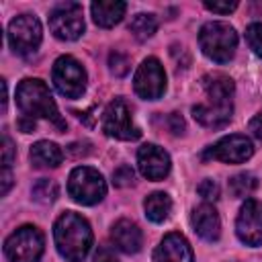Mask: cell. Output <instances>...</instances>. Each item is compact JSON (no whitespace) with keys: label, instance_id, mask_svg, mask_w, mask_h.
<instances>
[{"label":"cell","instance_id":"1","mask_svg":"<svg viewBox=\"0 0 262 262\" xmlns=\"http://www.w3.org/2000/svg\"><path fill=\"white\" fill-rule=\"evenodd\" d=\"M205 100L192 106V117L199 125L209 129H221L231 121L233 115V80L225 74L203 76Z\"/></svg>","mask_w":262,"mask_h":262},{"label":"cell","instance_id":"2","mask_svg":"<svg viewBox=\"0 0 262 262\" xmlns=\"http://www.w3.org/2000/svg\"><path fill=\"white\" fill-rule=\"evenodd\" d=\"M53 239H55L57 252L66 260L82 262L92 248L90 223L82 215L68 211L61 217H57V221L53 225Z\"/></svg>","mask_w":262,"mask_h":262},{"label":"cell","instance_id":"3","mask_svg":"<svg viewBox=\"0 0 262 262\" xmlns=\"http://www.w3.org/2000/svg\"><path fill=\"white\" fill-rule=\"evenodd\" d=\"M16 104L25 117H41L57 127V131H66V121L59 115V108L47 88V84L39 78H27L16 88Z\"/></svg>","mask_w":262,"mask_h":262},{"label":"cell","instance_id":"4","mask_svg":"<svg viewBox=\"0 0 262 262\" xmlns=\"http://www.w3.org/2000/svg\"><path fill=\"white\" fill-rule=\"evenodd\" d=\"M199 45L203 53L217 61V63H227L235 55L237 47V33L229 23L223 20H211L205 23L199 31Z\"/></svg>","mask_w":262,"mask_h":262},{"label":"cell","instance_id":"5","mask_svg":"<svg viewBox=\"0 0 262 262\" xmlns=\"http://www.w3.org/2000/svg\"><path fill=\"white\" fill-rule=\"evenodd\" d=\"M68 192L80 205H96L106 194V182L98 170L90 166H78L70 172Z\"/></svg>","mask_w":262,"mask_h":262},{"label":"cell","instance_id":"6","mask_svg":"<svg viewBox=\"0 0 262 262\" xmlns=\"http://www.w3.org/2000/svg\"><path fill=\"white\" fill-rule=\"evenodd\" d=\"M45 248V237L35 225H23L4 242V254L10 262H39Z\"/></svg>","mask_w":262,"mask_h":262},{"label":"cell","instance_id":"7","mask_svg":"<svg viewBox=\"0 0 262 262\" xmlns=\"http://www.w3.org/2000/svg\"><path fill=\"white\" fill-rule=\"evenodd\" d=\"M43 39V29L37 16L33 14H20L10 20L8 25V43L16 55H31L37 51Z\"/></svg>","mask_w":262,"mask_h":262},{"label":"cell","instance_id":"8","mask_svg":"<svg viewBox=\"0 0 262 262\" xmlns=\"http://www.w3.org/2000/svg\"><path fill=\"white\" fill-rule=\"evenodd\" d=\"M51 78L57 92L66 98H80L86 90V72L82 63L72 55H61L55 59Z\"/></svg>","mask_w":262,"mask_h":262},{"label":"cell","instance_id":"9","mask_svg":"<svg viewBox=\"0 0 262 262\" xmlns=\"http://www.w3.org/2000/svg\"><path fill=\"white\" fill-rule=\"evenodd\" d=\"M102 131L108 137L123 139V141H133V139H139L141 135L139 127L133 123L131 108L123 98H115L106 104L102 115Z\"/></svg>","mask_w":262,"mask_h":262},{"label":"cell","instance_id":"10","mask_svg":"<svg viewBox=\"0 0 262 262\" xmlns=\"http://www.w3.org/2000/svg\"><path fill=\"white\" fill-rule=\"evenodd\" d=\"M49 29L61 41H76L84 33L82 4L61 2L49 12Z\"/></svg>","mask_w":262,"mask_h":262},{"label":"cell","instance_id":"11","mask_svg":"<svg viewBox=\"0 0 262 262\" xmlns=\"http://www.w3.org/2000/svg\"><path fill=\"white\" fill-rule=\"evenodd\" d=\"M254 154V145L246 135H227L221 137L217 143L209 145L203 154L201 160L209 162V160H219L225 164H244L246 160H250Z\"/></svg>","mask_w":262,"mask_h":262},{"label":"cell","instance_id":"12","mask_svg":"<svg viewBox=\"0 0 262 262\" xmlns=\"http://www.w3.org/2000/svg\"><path fill=\"white\" fill-rule=\"evenodd\" d=\"M133 88L143 100H158L166 90V74L156 57H147L141 61L133 76Z\"/></svg>","mask_w":262,"mask_h":262},{"label":"cell","instance_id":"13","mask_svg":"<svg viewBox=\"0 0 262 262\" xmlns=\"http://www.w3.org/2000/svg\"><path fill=\"white\" fill-rule=\"evenodd\" d=\"M235 233L246 246H262V201L248 199L235 219Z\"/></svg>","mask_w":262,"mask_h":262},{"label":"cell","instance_id":"14","mask_svg":"<svg viewBox=\"0 0 262 262\" xmlns=\"http://www.w3.org/2000/svg\"><path fill=\"white\" fill-rule=\"evenodd\" d=\"M137 166L139 172L147 180H162L170 172V156L156 143H145L137 149Z\"/></svg>","mask_w":262,"mask_h":262},{"label":"cell","instance_id":"15","mask_svg":"<svg viewBox=\"0 0 262 262\" xmlns=\"http://www.w3.org/2000/svg\"><path fill=\"white\" fill-rule=\"evenodd\" d=\"M154 262H192V248L182 233H168L154 252Z\"/></svg>","mask_w":262,"mask_h":262},{"label":"cell","instance_id":"16","mask_svg":"<svg viewBox=\"0 0 262 262\" xmlns=\"http://www.w3.org/2000/svg\"><path fill=\"white\" fill-rule=\"evenodd\" d=\"M190 221H192L194 231H196L203 239H207V242L219 239V235H221V219H219V213L215 211L213 205L203 203V205L194 207Z\"/></svg>","mask_w":262,"mask_h":262},{"label":"cell","instance_id":"17","mask_svg":"<svg viewBox=\"0 0 262 262\" xmlns=\"http://www.w3.org/2000/svg\"><path fill=\"white\" fill-rule=\"evenodd\" d=\"M111 239L113 244L125 252V254H135L141 250L143 244V235L141 229L137 227V223L129 221V219H119L113 227H111Z\"/></svg>","mask_w":262,"mask_h":262},{"label":"cell","instance_id":"18","mask_svg":"<svg viewBox=\"0 0 262 262\" xmlns=\"http://www.w3.org/2000/svg\"><path fill=\"white\" fill-rule=\"evenodd\" d=\"M90 10H92V18L98 27L111 29L117 23H121V18L125 16L127 4L121 0H98V2H92Z\"/></svg>","mask_w":262,"mask_h":262},{"label":"cell","instance_id":"19","mask_svg":"<svg viewBox=\"0 0 262 262\" xmlns=\"http://www.w3.org/2000/svg\"><path fill=\"white\" fill-rule=\"evenodd\" d=\"M29 158L35 168H57L63 160V154L53 141H37L31 145Z\"/></svg>","mask_w":262,"mask_h":262},{"label":"cell","instance_id":"20","mask_svg":"<svg viewBox=\"0 0 262 262\" xmlns=\"http://www.w3.org/2000/svg\"><path fill=\"white\" fill-rule=\"evenodd\" d=\"M143 209H145V215H147L149 221L162 223L172 213V199L166 192H151L143 201Z\"/></svg>","mask_w":262,"mask_h":262},{"label":"cell","instance_id":"21","mask_svg":"<svg viewBox=\"0 0 262 262\" xmlns=\"http://www.w3.org/2000/svg\"><path fill=\"white\" fill-rule=\"evenodd\" d=\"M156 29H158V18H156L154 14H149V12H139V14H135V16L131 18V23H129V31H131L133 37L139 39V41L149 39V37L156 33Z\"/></svg>","mask_w":262,"mask_h":262},{"label":"cell","instance_id":"22","mask_svg":"<svg viewBox=\"0 0 262 262\" xmlns=\"http://www.w3.org/2000/svg\"><path fill=\"white\" fill-rule=\"evenodd\" d=\"M227 186H229L231 196L244 199V196H250L256 190L258 180H256V176L252 172H239V174H235V176L229 178V184Z\"/></svg>","mask_w":262,"mask_h":262},{"label":"cell","instance_id":"23","mask_svg":"<svg viewBox=\"0 0 262 262\" xmlns=\"http://www.w3.org/2000/svg\"><path fill=\"white\" fill-rule=\"evenodd\" d=\"M33 199L37 201V203H43V205H49V203H53L55 199H57V194H59V188H57V184L53 182V180H47V178H41V180H37L35 184H33Z\"/></svg>","mask_w":262,"mask_h":262},{"label":"cell","instance_id":"24","mask_svg":"<svg viewBox=\"0 0 262 262\" xmlns=\"http://www.w3.org/2000/svg\"><path fill=\"white\" fill-rule=\"evenodd\" d=\"M246 41H248L250 49L258 57H262V23H252L246 29Z\"/></svg>","mask_w":262,"mask_h":262},{"label":"cell","instance_id":"25","mask_svg":"<svg viewBox=\"0 0 262 262\" xmlns=\"http://www.w3.org/2000/svg\"><path fill=\"white\" fill-rule=\"evenodd\" d=\"M108 68H111V72L115 76L121 78V76H125L129 72V57L125 53H121V51H113L108 55Z\"/></svg>","mask_w":262,"mask_h":262},{"label":"cell","instance_id":"26","mask_svg":"<svg viewBox=\"0 0 262 262\" xmlns=\"http://www.w3.org/2000/svg\"><path fill=\"white\" fill-rule=\"evenodd\" d=\"M113 182H115V186H121V188L131 186V184L135 182V172H133V168L127 166V164L119 166V168L113 172Z\"/></svg>","mask_w":262,"mask_h":262},{"label":"cell","instance_id":"27","mask_svg":"<svg viewBox=\"0 0 262 262\" xmlns=\"http://www.w3.org/2000/svg\"><path fill=\"white\" fill-rule=\"evenodd\" d=\"M196 192L209 203V201H217L219 199V184L213 180V178H205L199 186H196Z\"/></svg>","mask_w":262,"mask_h":262},{"label":"cell","instance_id":"28","mask_svg":"<svg viewBox=\"0 0 262 262\" xmlns=\"http://www.w3.org/2000/svg\"><path fill=\"white\" fill-rule=\"evenodd\" d=\"M205 8L211 12H217V14H229L237 8V2H209V0H205Z\"/></svg>","mask_w":262,"mask_h":262},{"label":"cell","instance_id":"29","mask_svg":"<svg viewBox=\"0 0 262 262\" xmlns=\"http://www.w3.org/2000/svg\"><path fill=\"white\" fill-rule=\"evenodd\" d=\"M12 160H14V145H12L10 137L4 135L2 137V168H10Z\"/></svg>","mask_w":262,"mask_h":262},{"label":"cell","instance_id":"30","mask_svg":"<svg viewBox=\"0 0 262 262\" xmlns=\"http://www.w3.org/2000/svg\"><path fill=\"white\" fill-rule=\"evenodd\" d=\"M250 131H252V135H254L258 141H262V113H258V115L250 121Z\"/></svg>","mask_w":262,"mask_h":262},{"label":"cell","instance_id":"31","mask_svg":"<svg viewBox=\"0 0 262 262\" xmlns=\"http://www.w3.org/2000/svg\"><path fill=\"white\" fill-rule=\"evenodd\" d=\"M94 262H119V260L115 258V254H113L111 250H106V248H98V252L94 254Z\"/></svg>","mask_w":262,"mask_h":262},{"label":"cell","instance_id":"32","mask_svg":"<svg viewBox=\"0 0 262 262\" xmlns=\"http://www.w3.org/2000/svg\"><path fill=\"white\" fill-rule=\"evenodd\" d=\"M10 186H12V172H10V168H2V194H6L8 190H10Z\"/></svg>","mask_w":262,"mask_h":262},{"label":"cell","instance_id":"33","mask_svg":"<svg viewBox=\"0 0 262 262\" xmlns=\"http://www.w3.org/2000/svg\"><path fill=\"white\" fill-rule=\"evenodd\" d=\"M18 127H20L23 133H31V131H35V119H31V117H23V119L18 121Z\"/></svg>","mask_w":262,"mask_h":262},{"label":"cell","instance_id":"34","mask_svg":"<svg viewBox=\"0 0 262 262\" xmlns=\"http://www.w3.org/2000/svg\"><path fill=\"white\" fill-rule=\"evenodd\" d=\"M170 121H172V133H182V129H184V121H182V117L180 115H170Z\"/></svg>","mask_w":262,"mask_h":262}]
</instances>
